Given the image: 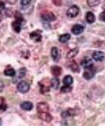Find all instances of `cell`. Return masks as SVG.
Instances as JSON below:
<instances>
[{
    "label": "cell",
    "instance_id": "52a82bcc",
    "mask_svg": "<svg viewBox=\"0 0 105 126\" xmlns=\"http://www.w3.org/2000/svg\"><path fill=\"white\" fill-rule=\"evenodd\" d=\"M51 56L55 62L59 61V60L60 58V52H59L58 49L56 47H52L51 49Z\"/></svg>",
    "mask_w": 105,
    "mask_h": 126
},
{
    "label": "cell",
    "instance_id": "ffe728a7",
    "mask_svg": "<svg viewBox=\"0 0 105 126\" xmlns=\"http://www.w3.org/2000/svg\"><path fill=\"white\" fill-rule=\"evenodd\" d=\"M4 75L6 76H10V77H14L16 75V71L13 68H6L4 71Z\"/></svg>",
    "mask_w": 105,
    "mask_h": 126
},
{
    "label": "cell",
    "instance_id": "1f68e13d",
    "mask_svg": "<svg viewBox=\"0 0 105 126\" xmlns=\"http://www.w3.org/2000/svg\"><path fill=\"white\" fill-rule=\"evenodd\" d=\"M7 2L11 3V4H14L17 1H16V0H7Z\"/></svg>",
    "mask_w": 105,
    "mask_h": 126
},
{
    "label": "cell",
    "instance_id": "3957f363",
    "mask_svg": "<svg viewBox=\"0 0 105 126\" xmlns=\"http://www.w3.org/2000/svg\"><path fill=\"white\" fill-rule=\"evenodd\" d=\"M41 17L43 20L46 21V22H51V21H54L56 20V16L53 14V13H52V12L43 13Z\"/></svg>",
    "mask_w": 105,
    "mask_h": 126
},
{
    "label": "cell",
    "instance_id": "4fadbf2b",
    "mask_svg": "<svg viewBox=\"0 0 105 126\" xmlns=\"http://www.w3.org/2000/svg\"><path fill=\"white\" fill-rule=\"evenodd\" d=\"M20 107L21 109H23L24 110L29 111L33 108V104L29 101H25L20 104Z\"/></svg>",
    "mask_w": 105,
    "mask_h": 126
},
{
    "label": "cell",
    "instance_id": "d4e9b609",
    "mask_svg": "<svg viewBox=\"0 0 105 126\" xmlns=\"http://www.w3.org/2000/svg\"><path fill=\"white\" fill-rule=\"evenodd\" d=\"M15 19L16 20H18V21H20V22H23L24 21V17L23 16L21 15V14H20V13L18 11H17L15 13Z\"/></svg>",
    "mask_w": 105,
    "mask_h": 126
},
{
    "label": "cell",
    "instance_id": "44dd1931",
    "mask_svg": "<svg viewBox=\"0 0 105 126\" xmlns=\"http://www.w3.org/2000/svg\"><path fill=\"white\" fill-rule=\"evenodd\" d=\"M70 38H71V35L69 34H64L59 37V41L60 42H67L70 40Z\"/></svg>",
    "mask_w": 105,
    "mask_h": 126
},
{
    "label": "cell",
    "instance_id": "f546056e",
    "mask_svg": "<svg viewBox=\"0 0 105 126\" xmlns=\"http://www.w3.org/2000/svg\"><path fill=\"white\" fill-rule=\"evenodd\" d=\"M6 107H7V106L6 105V104H4V103L0 104V111L5 110L6 109Z\"/></svg>",
    "mask_w": 105,
    "mask_h": 126
},
{
    "label": "cell",
    "instance_id": "ac0fdd59",
    "mask_svg": "<svg viewBox=\"0 0 105 126\" xmlns=\"http://www.w3.org/2000/svg\"><path fill=\"white\" fill-rule=\"evenodd\" d=\"M59 85H60V80L56 77L53 78V79L51 80V86L54 89H58Z\"/></svg>",
    "mask_w": 105,
    "mask_h": 126
},
{
    "label": "cell",
    "instance_id": "4dcf8cb0",
    "mask_svg": "<svg viewBox=\"0 0 105 126\" xmlns=\"http://www.w3.org/2000/svg\"><path fill=\"white\" fill-rule=\"evenodd\" d=\"M4 89V84L2 81H0V92L2 91V89Z\"/></svg>",
    "mask_w": 105,
    "mask_h": 126
},
{
    "label": "cell",
    "instance_id": "7a4b0ae2",
    "mask_svg": "<svg viewBox=\"0 0 105 126\" xmlns=\"http://www.w3.org/2000/svg\"><path fill=\"white\" fill-rule=\"evenodd\" d=\"M79 14V8L77 6H71L68 10H67V16L70 18H74L78 16V14Z\"/></svg>",
    "mask_w": 105,
    "mask_h": 126
},
{
    "label": "cell",
    "instance_id": "d6a6232c",
    "mask_svg": "<svg viewBox=\"0 0 105 126\" xmlns=\"http://www.w3.org/2000/svg\"><path fill=\"white\" fill-rule=\"evenodd\" d=\"M1 20H2V15L0 14V21H1Z\"/></svg>",
    "mask_w": 105,
    "mask_h": 126
},
{
    "label": "cell",
    "instance_id": "30bf717a",
    "mask_svg": "<svg viewBox=\"0 0 105 126\" xmlns=\"http://www.w3.org/2000/svg\"><path fill=\"white\" fill-rule=\"evenodd\" d=\"M30 38L31 39L34 40L35 42H41L42 40V34H41V32H39L38 31L35 32H32V33L30 34Z\"/></svg>",
    "mask_w": 105,
    "mask_h": 126
},
{
    "label": "cell",
    "instance_id": "8992f818",
    "mask_svg": "<svg viewBox=\"0 0 105 126\" xmlns=\"http://www.w3.org/2000/svg\"><path fill=\"white\" fill-rule=\"evenodd\" d=\"M84 26H82L81 24H75L71 28V32L75 34V35H79L81 34L83 31H84Z\"/></svg>",
    "mask_w": 105,
    "mask_h": 126
},
{
    "label": "cell",
    "instance_id": "836d02e7",
    "mask_svg": "<svg viewBox=\"0 0 105 126\" xmlns=\"http://www.w3.org/2000/svg\"><path fill=\"white\" fill-rule=\"evenodd\" d=\"M0 123H1V120H0Z\"/></svg>",
    "mask_w": 105,
    "mask_h": 126
},
{
    "label": "cell",
    "instance_id": "9c48e42d",
    "mask_svg": "<svg viewBox=\"0 0 105 126\" xmlns=\"http://www.w3.org/2000/svg\"><path fill=\"white\" fill-rule=\"evenodd\" d=\"M93 59L95 60V61H97V62H100L104 59V54L102 52H100V51H96L93 53V56H92Z\"/></svg>",
    "mask_w": 105,
    "mask_h": 126
},
{
    "label": "cell",
    "instance_id": "83f0119b",
    "mask_svg": "<svg viewBox=\"0 0 105 126\" xmlns=\"http://www.w3.org/2000/svg\"><path fill=\"white\" fill-rule=\"evenodd\" d=\"M5 7H6L5 2H2V1H0V14L5 10Z\"/></svg>",
    "mask_w": 105,
    "mask_h": 126
},
{
    "label": "cell",
    "instance_id": "7402d4cb",
    "mask_svg": "<svg viewBox=\"0 0 105 126\" xmlns=\"http://www.w3.org/2000/svg\"><path fill=\"white\" fill-rule=\"evenodd\" d=\"M87 5L90 7H95L100 3V0H87Z\"/></svg>",
    "mask_w": 105,
    "mask_h": 126
},
{
    "label": "cell",
    "instance_id": "5bb4252c",
    "mask_svg": "<svg viewBox=\"0 0 105 126\" xmlns=\"http://www.w3.org/2000/svg\"><path fill=\"white\" fill-rule=\"evenodd\" d=\"M21 23L22 22H20V21H18V20H15L12 23V28L17 33H19L20 32L21 28H22Z\"/></svg>",
    "mask_w": 105,
    "mask_h": 126
},
{
    "label": "cell",
    "instance_id": "f1b7e54d",
    "mask_svg": "<svg viewBox=\"0 0 105 126\" xmlns=\"http://www.w3.org/2000/svg\"><path fill=\"white\" fill-rule=\"evenodd\" d=\"M100 20H103V21H104L105 22V11L104 12H102L101 14H100Z\"/></svg>",
    "mask_w": 105,
    "mask_h": 126
},
{
    "label": "cell",
    "instance_id": "e0dca14e",
    "mask_svg": "<svg viewBox=\"0 0 105 126\" xmlns=\"http://www.w3.org/2000/svg\"><path fill=\"white\" fill-rule=\"evenodd\" d=\"M68 67L71 69V71H74V72H79L80 71V70H79V67H78V64L76 63V62L75 61H72V62H71L69 63V65H68Z\"/></svg>",
    "mask_w": 105,
    "mask_h": 126
},
{
    "label": "cell",
    "instance_id": "4316f807",
    "mask_svg": "<svg viewBox=\"0 0 105 126\" xmlns=\"http://www.w3.org/2000/svg\"><path fill=\"white\" fill-rule=\"evenodd\" d=\"M31 2H32V0H21L20 4L22 6H27L31 3Z\"/></svg>",
    "mask_w": 105,
    "mask_h": 126
},
{
    "label": "cell",
    "instance_id": "6da1fadb",
    "mask_svg": "<svg viewBox=\"0 0 105 126\" xmlns=\"http://www.w3.org/2000/svg\"><path fill=\"white\" fill-rule=\"evenodd\" d=\"M17 89L18 90V92L21 93H28L30 89V85L25 81H21L19 82L18 85H17Z\"/></svg>",
    "mask_w": 105,
    "mask_h": 126
},
{
    "label": "cell",
    "instance_id": "603a6c76",
    "mask_svg": "<svg viewBox=\"0 0 105 126\" xmlns=\"http://www.w3.org/2000/svg\"><path fill=\"white\" fill-rule=\"evenodd\" d=\"M25 75H26V68L25 67L20 68L19 70V72H18V78H17V79H21V78L24 77Z\"/></svg>",
    "mask_w": 105,
    "mask_h": 126
},
{
    "label": "cell",
    "instance_id": "484cf974",
    "mask_svg": "<svg viewBox=\"0 0 105 126\" xmlns=\"http://www.w3.org/2000/svg\"><path fill=\"white\" fill-rule=\"evenodd\" d=\"M50 91V89L49 87H46V85H41V89H40V92L42 93H48Z\"/></svg>",
    "mask_w": 105,
    "mask_h": 126
},
{
    "label": "cell",
    "instance_id": "8fae6325",
    "mask_svg": "<svg viewBox=\"0 0 105 126\" xmlns=\"http://www.w3.org/2000/svg\"><path fill=\"white\" fill-rule=\"evenodd\" d=\"M81 64H82V66L84 67L85 69L92 67H93V65L92 60L89 59V57H85L84 60H83L81 62Z\"/></svg>",
    "mask_w": 105,
    "mask_h": 126
},
{
    "label": "cell",
    "instance_id": "d6986e66",
    "mask_svg": "<svg viewBox=\"0 0 105 126\" xmlns=\"http://www.w3.org/2000/svg\"><path fill=\"white\" fill-rule=\"evenodd\" d=\"M63 82L64 85H71L73 83V78L70 75H67L64 78Z\"/></svg>",
    "mask_w": 105,
    "mask_h": 126
},
{
    "label": "cell",
    "instance_id": "2e32d148",
    "mask_svg": "<svg viewBox=\"0 0 105 126\" xmlns=\"http://www.w3.org/2000/svg\"><path fill=\"white\" fill-rule=\"evenodd\" d=\"M78 53V48H75V49H72L70 50L68 54H67V58L68 59H71L73 57H75V56Z\"/></svg>",
    "mask_w": 105,
    "mask_h": 126
},
{
    "label": "cell",
    "instance_id": "ba28073f",
    "mask_svg": "<svg viewBox=\"0 0 105 126\" xmlns=\"http://www.w3.org/2000/svg\"><path fill=\"white\" fill-rule=\"evenodd\" d=\"M49 105L46 103H37V110L38 112H49Z\"/></svg>",
    "mask_w": 105,
    "mask_h": 126
},
{
    "label": "cell",
    "instance_id": "7c38bea8",
    "mask_svg": "<svg viewBox=\"0 0 105 126\" xmlns=\"http://www.w3.org/2000/svg\"><path fill=\"white\" fill-rule=\"evenodd\" d=\"M51 72L52 74V75L55 77L60 76L62 73V68L59 66H53L51 67Z\"/></svg>",
    "mask_w": 105,
    "mask_h": 126
},
{
    "label": "cell",
    "instance_id": "cb8c5ba5",
    "mask_svg": "<svg viewBox=\"0 0 105 126\" xmlns=\"http://www.w3.org/2000/svg\"><path fill=\"white\" fill-rule=\"evenodd\" d=\"M60 91H61V93H69V92H71V87L70 85H64L60 89Z\"/></svg>",
    "mask_w": 105,
    "mask_h": 126
},
{
    "label": "cell",
    "instance_id": "9a60e30c",
    "mask_svg": "<svg viewBox=\"0 0 105 126\" xmlns=\"http://www.w3.org/2000/svg\"><path fill=\"white\" fill-rule=\"evenodd\" d=\"M86 20L89 24H93L95 21V16L92 12H87L86 15Z\"/></svg>",
    "mask_w": 105,
    "mask_h": 126
},
{
    "label": "cell",
    "instance_id": "277c9868",
    "mask_svg": "<svg viewBox=\"0 0 105 126\" xmlns=\"http://www.w3.org/2000/svg\"><path fill=\"white\" fill-rule=\"evenodd\" d=\"M38 118L41 120L46 121V122H50L52 120V117L49 112H38Z\"/></svg>",
    "mask_w": 105,
    "mask_h": 126
},
{
    "label": "cell",
    "instance_id": "5b68a950",
    "mask_svg": "<svg viewBox=\"0 0 105 126\" xmlns=\"http://www.w3.org/2000/svg\"><path fill=\"white\" fill-rule=\"evenodd\" d=\"M95 73H96V71L93 68V67H89V68H87L85 70L84 73H83V77H84L86 79L89 80L91 79H93L94 75H95Z\"/></svg>",
    "mask_w": 105,
    "mask_h": 126
}]
</instances>
